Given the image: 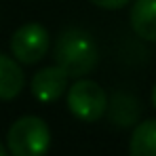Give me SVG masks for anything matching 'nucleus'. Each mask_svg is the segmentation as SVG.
Masks as SVG:
<instances>
[{
  "label": "nucleus",
  "mask_w": 156,
  "mask_h": 156,
  "mask_svg": "<svg viewBox=\"0 0 156 156\" xmlns=\"http://www.w3.org/2000/svg\"><path fill=\"white\" fill-rule=\"evenodd\" d=\"M68 74L59 66H49L32 76L30 91L40 104H53L68 91Z\"/></svg>",
  "instance_id": "39448f33"
},
{
  "label": "nucleus",
  "mask_w": 156,
  "mask_h": 156,
  "mask_svg": "<svg viewBox=\"0 0 156 156\" xmlns=\"http://www.w3.org/2000/svg\"><path fill=\"white\" fill-rule=\"evenodd\" d=\"M55 66H59L68 78H82L91 74L99 63V49L95 40L78 27L63 30L53 47Z\"/></svg>",
  "instance_id": "f257e3e1"
},
{
  "label": "nucleus",
  "mask_w": 156,
  "mask_h": 156,
  "mask_svg": "<svg viewBox=\"0 0 156 156\" xmlns=\"http://www.w3.org/2000/svg\"><path fill=\"white\" fill-rule=\"evenodd\" d=\"M139 116V105L137 101L127 95V93H116L112 104H110V118L114 125L120 127H129L135 122V118Z\"/></svg>",
  "instance_id": "1a4fd4ad"
},
{
  "label": "nucleus",
  "mask_w": 156,
  "mask_h": 156,
  "mask_svg": "<svg viewBox=\"0 0 156 156\" xmlns=\"http://www.w3.org/2000/svg\"><path fill=\"white\" fill-rule=\"evenodd\" d=\"M68 110L82 122L99 120L108 110V95L104 87L89 78H76V82L68 89Z\"/></svg>",
  "instance_id": "7ed1b4c3"
},
{
  "label": "nucleus",
  "mask_w": 156,
  "mask_h": 156,
  "mask_svg": "<svg viewBox=\"0 0 156 156\" xmlns=\"http://www.w3.org/2000/svg\"><path fill=\"white\" fill-rule=\"evenodd\" d=\"M150 97H152V105H154V110H156V84L152 87V95Z\"/></svg>",
  "instance_id": "9b49d317"
},
{
  "label": "nucleus",
  "mask_w": 156,
  "mask_h": 156,
  "mask_svg": "<svg viewBox=\"0 0 156 156\" xmlns=\"http://www.w3.org/2000/svg\"><path fill=\"white\" fill-rule=\"evenodd\" d=\"M95 6H99V9H105V11H116V9H122V6H127L131 0H91Z\"/></svg>",
  "instance_id": "9d476101"
},
{
  "label": "nucleus",
  "mask_w": 156,
  "mask_h": 156,
  "mask_svg": "<svg viewBox=\"0 0 156 156\" xmlns=\"http://www.w3.org/2000/svg\"><path fill=\"white\" fill-rule=\"evenodd\" d=\"M6 146L13 156H47L51 129L40 116H21L6 133Z\"/></svg>",
  "instance_id": "f03ea898"
},
{
  "label": "nucleus",
  "mask_w": 156,
  "mask_h": 156,
  "mask_svg": "<svg viewBox=\"0 0 156 156\" xmlns=\"http://www.w3.org/2000/svg\"><path fill=\"white\" fill-rule=\"evenodd\" d=\"M133 32L148 42H156V0H135L129 13Z\"/></svg>",
  "instance_id": "423d86ee"
},
{
  "label": "nucleus",
  "mask_w": 156,
  "mask_h": 156,
  "mask_svg": "<svg viewBox=\"0 0 156 156\" xmlns=\"http://www.w3.org/2000/svg\"><path fill=\"white\" fill-rule=\"evenodd\" d=\"M129 156H156V118L141 120L129 139Z\"/></svg>",
  "instance_id": "6e6552de"
},
{
  "label": "nucleus",
  "mask_w": 156,
  "mask_h": 156,
  "mask_svg": "<svg viewBox=\"0 0 156 156\" xmlns=\"http://www.w3.org/2000/svg\"><path fill=\"white\" fill-rule=\"evenodd\" d=\"M0 156H6V150H4V146L0 144Z\"/></svg>",
  "instance_id": "f8f14e48"
},
{
  "label": "nucleus",
  "mask_w": 156,
  "mask_h": 156,
  "mask_svg": "<svg viewBox=\"0 0 156 156\" xmlns=\"http://www.w3.org/2000/svg\"><path fill=\"white\" fill-rule=\"evenodd\" d=\"M49 49H51V36L47 27L40 23H26L19 30H15L11 38V53L23 66L38 63L49 53Z\"/></svg>",
  "instance_id": "20e7f679"
},
{
  "label": "nucleus",
  "mask_w": 156,
  "mask_h": 156,
  "mask_svg": "<svg viewBox=\"0 0 156 156\" xmlns=\"http://www.w3.org/2000/svg\"><path fill=\"white\" fill-rule=\"evenodd\" d=\"M26 87L23 70L19 68V61L15 57L0 53V99L11 101L15 99Z\"/></svg>",
  "instance_id": "0eeeda50"
}]
</instances>
